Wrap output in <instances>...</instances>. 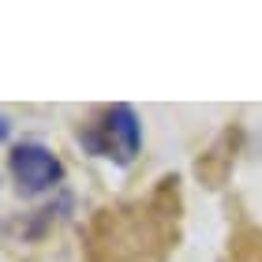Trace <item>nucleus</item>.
Here are the masks:
<instances>
[{"mask_svg": "<svg viewBox=\"0 0 262 262\" xmlns=\"http://www.w3.org/2000/svg\"><path fill=\"white\" fill-rule=\"evenodd\" d=\"M82 142L94 154H105V158L116 161H131L139 150V120L127 105H113L109 113L101 116V124H94L90 131H82Z\"/></svg>", "mask_w": 262, "mask_h": 262, "instance_id": "1", "label": "nucleus"}, {"mask_svg": "<svg viewBox=\"0 0 262 262\" xmlns=\"http://www.w3.org/2000/svg\"><path fill=\"white\" fill-rule=\"evenodd\" d=\"M11 176H15V184L23 187V191L38 195V191H49L53 184H60L64 169L45 146L27 142V146H19L15 154H11Z\"/></svg>", "mask_w": 262, "mask_h": 262, "instance_id": "2", "label": "nucleus"}, {"mask_svg": "<svg viewBox=\"0 0 262 262\" xmlns=\"http://www.w3.org/2000/svg\"><path fill=\"white\" fill-rule=\"evenodd\" d=\"M4 135H8V120L0 116V139H4Z\"/></svg>", "mask_w": 262, "mask_h": 262, "instance_id": "3", "label": "nucleus"}]
</instances>
